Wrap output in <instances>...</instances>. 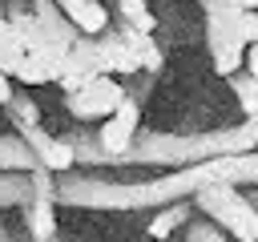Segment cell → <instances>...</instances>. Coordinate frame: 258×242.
Listing matches in <instances>:
<instances>
[{
    "instance_id": "1",
    "label": "cell",
    "mask_w": 258,
    "mask_h": 242,
    "mask_svg": "<svg viewBox=\"0 0 258 242\" xmlns=\"http://www.w3.org/2000/svg\"><path fill=\"white\" fill-rule=\"evenodd\" d=\"M198 210L210 214L218 230H226L234 242H258V206L254 198L238 194V186H210L198 190Z\"/></svg>"
},
{
    "instance_id": "2",
    "label": "cell",
    "mask_w": 258,
    "mask_h": 242,
    "mask_svg": "<svg viewBox=\"0 0 258 242\" xmlns=\"http://www.w3.org/2000/svg\"><path fill=\"white\" fill-rule=\"evenodd\" d=\"M238 16H206V40H210V56H214V73L218 77H234L246 65V44L234 32Z\"/></svg>"
},
{
    "instance_id": "3",
    "label": "cell",
    "mask_w": 258,
    "mask_h": 242,
    "mask_svg": "<svg viewBox=\"0 0 258 242\" xmlns=\"http://www.w3.org/2000/svg\"><path fill=\"white\" fill-rule=\"evenodd\" d=\"M64 101H69V109H73L77 117L101 121V117H113V113H117V105L125 101V89H121L113 77H93L85 89L69 93Z\"/></svg>"
},
{
    "instance_id": "4",
    "label": "cell",
    "mask_w": 258,
    "mask_h": 242,
    "mask_svg": "<svg viewBox=\"0 0 258 242\" xmlns=\"http://www.w3.org/2000/svg\"><path fill=\"white\" fill-rule=\"evenodd\" d=\"M137 121H141V109H137V101H129V97H125V101L117 105V113L101 121V129H97V145H101L109 157H121V153H129V149H133Z\"/></svg>"
},
{
    "instance_id": "5",
    "label": "cell",
    "mask_w": 258,
    "mask_h": 242,
    "mask_svg": "<svg viewBox=\"0 0 258 242\" xmlns=\"http://www.w3.org/2000/svg\"><path fill=\"white\" fill-rule=\"evenodd\" d=\"M93 77H105L101 73V56H97V44H73L69 48V60H64V73H60V89H64V97L69 93H77V89H85Z\"/></svg>"
},
{
    "instance_id": "6",
    "label": "cell",
    "mask_w": 258,
    "mask_h": 242,
    "mask_svg": "<svg viewBox=\"0 0 258 242\" xmlns=\"http://www.w3.org/2000/svg\"><path fill=\"white\" fill-rule=\"evenodd\" d=\"M97 56H101V73L105 77H129V73H141V56L137 48L125 40V32H105L101 44H97Z\"/></svg>"
},
{
    "instance_id": "7",
    "label": "cell",
    "mask_w": 258,
    "mask_h": 242,
    "mask_svg": "<svg viewBox=\"0 0 258 242\" xmlns=\"http://www.w3.org/2000/svg\"><path fill=\"white\" fill-rule=\"evenodd\" d=\"M28 141H32V149H36V165H44L48 173H64V169H73L77 149H73V141H69V137H48V133L32 129V133H28Z\"/></svg>"
},
{
    "instance_id": "8",
    "label": "cell",
    "mask_w": 258,
    "mask_h": 242,
    "mask_svg": "<svg viewBox=\"0 0 258 242\" xmlns=\"http://www.w3.org/2000/svg\"><path fill=\"white\" fill-rule=\"evenodd\" d=\"M56 8L85 36H105V28H109V12H105L101 0H56Z\"/></svg>"
},
{
    "instance_id": "9",
    "label": "cell",
    "mask_w": 258,
    "mask_h": 242,
    "mask_svg": "<svg viewBox=\"0 0 258 242\" xmlns=\"http://www.w3.org/2000/svg\"><path fill=\"white\" fill-rule=\"evenodd\" d=\"M36 24H40V36L56 48H73L77 44V32L69 28V20H60V8L56 4H36Z\"/></svg>"
},
{
    "instance_id": "10",
    "label": "cell",
    "mask_w": 258,
    "mask_h": 242,
    "mask_svg": "<svg viewBox=\"0 0 258 242\" xmlns=\"http://www.w3.org/2000/svg\"><path fill=\"white\" fill-rule=\"evenodd\" d=\"M24 56H28V48H24L20 32H16V24L12 20H0V73L16 77V69H20Z\"/></svg>"
},
{
    "instance_id": "11",
    "label": "cell",
    "mask_w": 258,
    "mask_h": 242,
    "mask_svg": "<svg viewBox=\"0 0 258 242\" xmlns=\"http://www.w3.org/2000/svg\"><path fill=\"white\" fill-rule=\"evenodd\" d=\"M185 214H189V206H185V202H173L169 210H161V214H157V218H153V222L145 226V234H149V238H169V234L177 230V222H181Z\"/></svg>"
},
{
    "instance_id": "12",
    "label": "cell",
    "mask_w": 258,
    "mask_h": 242,
    "mask_svg": "<svg viewBox=\"0 0 258 242\" xmlns=\"http://www.w3.org/2000/svg\"><path fill=\"white\" fill-rule=\"evenodd\" d=\"M121 12H125V20H129V28H137V32H153V28H157V16H153L141 0H121Z\"/></svg>"
},
{
    "instance_id": "13",
    "label": "cell",
    "mask_w": 258,
    "mask_h": 242,
    "mask_svg": "<svg viewBox=\"0 0 258 242\" xmlns=\"http://www.w3.org/2000/svg\"><path fill=\"white\" fill-rule=\"evenodd\" d=\"M234 93H238L242 113H246V117H258V77H242V81L234 85Z\"/></svg>"
},
{
    "instance_id": "14",
    "label": "cell",
    "mask_w": 258,
    "mask_h": 242,
    "mask_svg": "<svg viewBox=\"0 0 258 242\" xmlns=\"http://www.w3.org/2000/svg\"><path fill=\"white\" fill-rule=\"evenodd\" d=\"M185 242H230V238H226V230H218L214 222H189Z\"/></svg>"
},
{
    "instance_id": "15",
    "label": "cell",
    "mask_w": 258,
    "mask_h": 242,
    "mask_svg": "<svg viewBox=\"0 0 258 242\" xmlns=\"http://www.w3.org/2000/svg\"><path fill=\"white\" fill-rule=\"evenodd\" d=\"M234 32H238V40L250 48V44H258V12H242L238 20H234Z\"/></svg>"
},
{
    "instance_id": "16",
    "label": "cell",
    "mask_w": 258,
    "mask_h": 242,
    "mask_svg": "<svg viewBox=\"0 0 258 242\" xmlns=\"http://www.w3.org/2000/svg\"><path fill=\"white\" fill-rule=\"evenodd\" d=\"M0 105H12V77L0 73Z\"/></svg>"
},
{
    "instance_id": "17",
    "label": "cell",
    "mask_w": 258,
    "mask_h": 242,
    "mask_svg": "<svg viewBox=\"0 0 258 242\" xmlns=\"http://www.w3.org/2000/svg\"><path fill=\"white\" fill-rule=\"evenodd\" d=\"M246 77H258V44L246 48Z\"/></svg>"
},
{
    "instance_id": "18",
    "label": "cell",
    "mask_w": 258,
    "mask_h": 242,
    "mask_svg": "<svg viewBox=\"0 0 258 242\" xmlns=\"http://www.w3.org/2000/svg\"><path fill=\"white\" fill-rule=\"evenodd\" d=\"M234 4H238L242 12H258V0H234Z\"/></svg>"
},
{
    "instance_id": "19",
    "label": "cell",
    "mask_w": 258,
    "mask_h": 242,
    "mask_svg": "<svg viewBox=\"0 0 258 242\" xmlns=\"http://www.w3.org/2000/svg\"><path fill=\"white\" fill-rule=\"evenodd\" d=\"M0 242H12V238H8V234H0Z\"/></svg>"
},
{
    "instance_id": "20",
    "label": "cell",
    "mask_w": 258,
    "mask_h": 242,
    "mask_svg": "<svg viewBox=\"0 0 258 242\" xmlns=\"http://www.w3.org/2000/svg\"><path fill=\"white\" fill-rule=\"evenodd\" d=\"M254 206H258V202H254Z\"/></svg>"
}]
</instances>
